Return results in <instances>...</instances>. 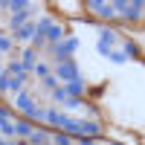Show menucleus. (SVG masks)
<instances>
[{"label":"nucleus","mask_w":145,"mask_h":145,"mask_svg":"<svg viewBox=\"0 0 145 145\" xmlns=\"http://www.w3.org/2000/svg\"><path fill=\"white\" fill-rule=\"evenodd\" d=\"M9 50H12V38L0 35V52H9Z\"/></svg>","instance_id":"24"},{"label":"nucleus","mask_w":145,"mask_h":145,"mask_svg":"<svg viewBox=\"0 0 145 145\" xmlns=\"http://www.w3.org/2000/svg\"><path fill=\"white\" fill-rule=\"evenodd\" d=\"M142 9H145V3H142V0H131V3L125 6V12H122V15H125L128 20H139V18H142Z\"/></svg>","instance_id":"5"},{"label":"nucleus","mask_w":145,"mask_h":145,"mask_svg":"<svg viewBox=\"0 0 145 145\" xmlns=\"http://www.w3.org/2000/svg\"><path fill=\"white\" fill-rule=\"evenodd\" d=\"M9 70H12V76H26V72H23V64H20V61H12V64H9Z\"/></svg>","instance_id":"21"},{"label":"nucleus","mask_w":145,"mask_h":145,"mask_svg":"<svg viewBox=\"0 0 145 145\" xmlns=\"http://www.w3.org/2000/svg\"><path fill=\"white\" fill-rule=\"evenodd\" d=\"M0 134H3V137H12V134H15V122H6V125H0Z\"/></svg>","instance_id":"23"},{"label":"nucleus","mask_w":145,"mask_h":145,"mask_svg":"<svg viewBox=\"0 0 145 145\" xmlns=\"http://www.w3.org/2000/svg\"><path fill=\"white\" fill-rule=\"evenodd\" d=\"M78 50V38H64V41H58V44H52L50 46V52H52V58L58 64L61 61H70V55Z\"/></svg>","instance_id":"2"},{"label":"nucleus","mask_w":145,"mask_h":145,"mask_svg":"<svg viewBox=\"0 0 145 145\" xmlns=\"http://www.w3.org/2000/svg\"><path fill=\"white\" fill-rule=\"evenodd\" d=\"M35 72H38L41 78H46V76H50V67H46V64H35Z\"/></svg>","instance_id":"26"},{"label":"nucleus","mask_w":145,"mask_h":145,"mask_svg":"<svg viewBox=\"0 0 145 145\" xmlns=\"http://www.w3.org/2000/svg\"><path fill=\"white\" fill-rule=\"evenodd\" d=\"M84 93V81L78 78V81H70L67 84V96H76V99H78V96Z\"/></svg>","instance_id":"15"},{"label":"nucleus","mask_w":145,"mask_h":145,"mask_svg":"<svg viewBox=\"0 0 145 145\" xmlns=\"http://www.w3.org/2000/svg\"><path fill=\"white\" fill-rule=\"evenodd\" d=\"M58 119H61V113H58V110H46V119H44V122H50V125H58Z\"/></svg>","instance_id":"22"},{"label":"nucleus","mask_w":145,"mask_h":145,"mask_svg":"<svg viewBox=\"0 0 145 145\" xmlns=\"http://www.w3.org/2000/svg\"><path fill=\"white\" fill-rule=\"evenodd\" d=\"M38 35H41L46 44H58V41H64V29L58 26L55 20H50V18H44V20L38 23Z\"/></svg>","instance_id":"1"},{"label":"nucleus","mask_w":145,"mask_h":145,"mask_svg":"<svg viewBox=\"0 0 145 145\" xmlns=\"http://www.w3.org/2000/svg\"><path fill=\"white\" fill-rule=\"evenodd\" d=\"M15 107L18 110H23L29 119H35V113H38V105H35V99L29 93H18V99H15Z\"/></svg>","instance_id":"4"},{"label":"nucleus","mask_w":145,"mask_h":145,"mask_svg":"<svg viewBox=\"0 0 145 145\" xmlns=\"http://www.w3.org/2000/svg\"><path fill=\"white\" fill-rule=\"evenodd\" d=\"M107 58H110L113 64H125V61H128V58H125V52H122V50H110V55H107Z\"/></svg>","instance_id":"17"},{"label":"nucleus","mask_w":145,"mask_h":145,"mask_svg":"<svg viewBox=\"0 0 145 145\" xmlns=\"http://www.w3.org/2000/svg\"><path fill=\"white\" fill-rule=\"evenodd\" d=\"M9 122V110H6V107H0V125H6Z\"/></svg>","instance_id":"28"},{"label":"nucleus","mask_w":145,"mask_h":145,"mask_svg":"<svg viewBox=\"0 0 145 145\" xmlns=\"http://www.w3.org/2000/svg\"><path fill=\"white\" fill-rule=\"evenodd\" d=\"M55 76L61 78V81H67V84H70V81H78V78H81V76H78V67L72 64V61H61V64L55 67Z\"/></svg>","instance_id":"3"},{"label":"nucleus","mask_w":145,"mask_h":145,"mask_svg":"<svg viewBox=\"0 0 145 145\" xmlns=\"http://www.w3.org/2000/svg\"><path fill=\"white\" fill-rule=\"evenodd\" d=\"M122 52H125V58H142V55H139V44H134V41H128Z\"/></svg>","instance_id":"16"},{"label":"nucleus","mask_w":145,"mask_h":145,"mask_svg":"<svg viewBox=\"0 0 145 145\" xmlns=\"http://www.w3.org/2000/svg\"><path fill=\"white\" fill-rule=\"evenodd\" d=\"M35 50H23L20 52V64H23V72H29V70H35Z\"/></svg>","instance_id":"10"},{"label":"nucleus","mask_w":145,"mask_h":145,"mask_svg":"<svg viewBox=\"0 0 145 145\" xmlns=\"http://www.w3.org/2000/svg\"><path fill=\"white\" fill-rule=\"evenodd\" d=\"M0 6H3V9H12L15 15H20V12H26V9H29V3H23V0H3Z\"/></svg>","instance_id":"11"},{"label":"nucleus","mask_w":145,"mask_h":145,"mask_svg":"<svg viewBox=\"0 0 145 145\" xmlns=\"http://www.w3.org/2000/svg\"><path fill=\"white\" fill-rule=\"evenodd\" d=\"M52 99H55V102H61V105H64V102L70 99V96H67V87H55V90H52Z\"/></svg>","instance_id":"18"},{"label":"nucleus","mask_w":145,"mask_h":145,"mask_svg":"<svg viewBox=\"0 0 145 145\" xmlns=\"http://www.w3.org/2000/svg\"><path fill=\"white\" fill-rule=\"evenodd\" d=\"M90 9H93L99 18H116V12H113V3H102V0H96V3H90Z\"/></svg>","instance_id":"6"},{"label":"nucleus","mask_w":145,"mask_h":145,"mask_svg":"<svg viewBox=\"0 0 145 145\" xmlns=\"http://www.w3.org/2000/svg\"><path fill=\"white\" fill-rule=\"evenodd\" d=\"M18 145H29V142H18Z\"/></svg>","instance_id":"32"},{"label":"nucleus","mask_w":145,"mask_h":145,"mask_svg":"<svg viewBox=\"0 0 145 145\" xmlns=\"http://www.w3.org/2000/svg\"><path fill=\"white\" fill-rule=\"evenodd\" d=\"M78 145H96V139H90V137H81V139H78Z\"/></svg>","instance_id":"30"},{"label":"nucleus","mask_w":145,"mask_h":145,"mask_svg":"<svg viewBox=\"0 0 145 145\" xmlns=\"http://www.w3.org/2000/svg\"><path fill=\"white\" fill-rule=\"evenodd\" d=\"M9 90V76H0V93Z\"/></svg>","instance_id":"27"},{"label":"nucleus","mask_w":145,"mask_h":145,"mask_svg":"<svg viewBox=\"0 0 145 145\" xmlns=\"http://www.w3.org/2000/svg\"><path fill=\"white\" fill-rule=\"evenodd\" d=\"M23 84H26V76H12V78H9V90L23 93Z\"/></svg>","instance_id":"14"},{"label":"nucleus","mask_w":145,"mask_h":145,"mask_svg":"<svg viewBox=\"0 0 145 145\" xmlns=\"http://www.w3.org/2000/svg\"><path fill=\"white\" fill-rule=\"evenodd\" d=\"M102 134V128L96 125V122H78V137H90V139H96Z\"/></svg>","instance_id":"7"},{"label":"nucleus","mask_w":145,"mask_h":145,"mask_svg":"<svg viewBox=\"0 0 145 145\" xmlns=\"http://www.w3.org/2000/svg\"><path fill=\"white\" fill-rule=\"evenodd\" d=\"M35 35H38V26H32V23H26V26H20V29L15 32V38L26 44V41H35Z\"/></svg>","instance_id":"9"},{"label":"nucleus","mask_w":145,"mask_h":145,"mask_svg":"<svg viewBox=\"0 0 145 145\" xmlns=\"http://www.w3.org/2000/svg\"><path fill=\"white\" fill-rule=\"evenodd\" d=\"M113 145H122V142H113Z\"/></svg>","instance_id":"33"},{"label":"nucleus","mask_w":145,"mask_h":145,"mask_svg":"<svg viewBox=\"0 0 145 145\" xmlns=\"http://www.w3.org/2000/svg\"><path fill=\"white\" fill-rule=\"evenodd\" d=\"M96 50H99V55H110V46H105V44H99Z\"/></svg>","instance_id":"29"},{"label":"nucleus","mask_w":145,"mask_h":145,"mask_svg":"<svg viewBox=\"0 0 145 145\" xmlns=\"http://www.w3.org/2000/svg\"><path fill=\"white\" fill-rule=\"evenodd\" d=\"M41 84H44V90H55V87H58L55 76H46V78H41Z\"/></svg>","instance_id":"20"},{"label":"nucleus","mask_w":145,"mask_h":145,"mask_svg":"<svg viewBox=\"0 0 145 145\" xmlns=\"http://www.w3.org/2000/svg\"><path fill=\"white\" fill-rule=\"evenodd\" d=\"M64 107H67V110H76V107H81V102L76 99V96H70V99L64 102Z\"/></svg>","instance_id":"25"},{"label":"nucleus","mask_w":145,"mask_h":145,"mask_svg":"<svg viewBox=\"0 0 145 145\" xmlns=\"http://www.w3.org/2000/svg\"><path fill=\"white\" fill-rule=\"evenodd\" d=\"M15 134H18V137H26V139H29V137H32V125L26 122V119H20V122H15Z\"/></svg>","instance_id":"12"},{"label":"nucleus","mask_w":145,"mask_h":145,"mask_svg":"<svg viewBox=\"0 0 145 145\" xmlns=\"http://www.w3.org/2000/svg\"><path fill=\"white\" fill-rule=\"evenodd\" d=\"M0 145H9V142H6V139H0Z\"/></svg>","instance_id":"31"},{"label":"nucleus","mask_w":145,"mask_h":145,"mask_svg":"<svg viewBox=\"0 0 145 145\" xmlns=\"http://www.w3.org/2000/svg\"><path fill=\"white\" fill-rule=\"evenodd\" d=\"M29 145H50V137H46V131H32Z\"/></svg>","instance_id":"13"},{"label":"nucleus","mask_w":145,"mask_h":145,"mask_svg":"<svg viewBox=\"0 0 145 145\" xmlns=\"http://www.w3.org/2000/svg\"><path fill=\"white\" fill-rule=\"evenodd\" d=\"M52 145H72V139L67 134H52Z\"/></svg>","instance_id":"19"},{"label":"nucleus","mask_w":145,"mask_h":145,"mask_svg":"<svg viewBox=\"0 0 145 145\" xmlns=\"http://www.w3.org/2000/svg\"><path fill=\"white\" fill-rule=\"evenodd\" d=\"M116 38H119V32H116V29H110V26H102V29H99V44L113 46V44H116Z\"/></svg>","instance_id":"8"}]
</instances>
